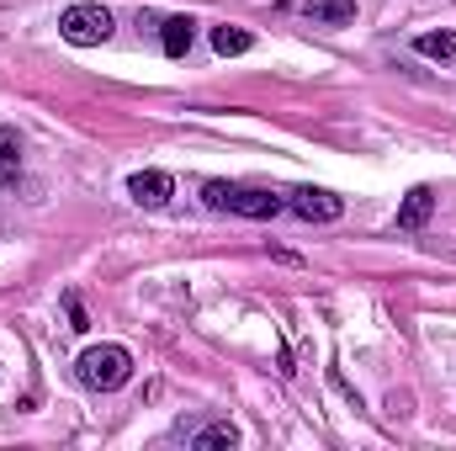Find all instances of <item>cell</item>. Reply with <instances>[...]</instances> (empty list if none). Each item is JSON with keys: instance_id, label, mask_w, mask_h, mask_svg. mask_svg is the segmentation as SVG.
<instances>
[{"instance_id": "1", "label": "cell", "mask_w": 456, "mask_h": 451, "mask_svg": "<svg viewBox=\"0 0 456 451\" xmlns=\"http://www.w3.org/2000/svg\"><path fill=\"white\" fill-rule=\"evenodd\" d=\"M202 202L213 213H233V218H276L287 208L276 192H265V186H233V181H208Z\"/></svg>"}, {"instance_id": "2", "label": "cell", "mask_w": 456, "mask_h": 451, "mask_svg": "<svg viewBox=\"0 0 456 451\" xmlns=\"http://www.w3.org/2000/svg\"><path fill=\"white\" fill-rule=\"evenodd\" d=\"M75 377L91 388V393H117L127 377H133V356L122 345H91L80 361H75Z\"/></svg>"}, {"instance_id": "3", "label": "cell", "mask_w": 456, "mask_h": 451, "mask_svg": "<svg viewBox=\"0 0 456 451\" xmlns=\"http://www.w3.org/2000/svg\"><path fill=\"white\" fill-rule=\"evenodd\" d=\"M59 37L75 43V48H96V43L112 37V11L107 5H69L59 16Z\"/></svg>"}, {"instance_id": "4", "label": "cell", "mask_w": 456, "mask_h": 451, "mask_svg": "<svg viewBox=\"0 0 456 451\" xmlns=\"http://www.w3.org/2000/svg\"><path fill=\"white\" fill-rule=\"evenodd\" d=\"M287 208H292L303 224H335V218L345 213V202L335 197V192H324V186H297Z\"/></svg>"}, {"instance_id": "5", "label": "cell", "mask_w": 456, "mask_h": 451, "mask_svg": "<svg viewBox=\"0 0 456 451\" xmlns=\"http://www.w3.org/2000/svg\"><path fill=\"white\" fill-rule=\"evenodd\" d=\"M127 197H133L138 208H165V202L175 197V181H170L165 170H138V176H127Z\"/></svg>"}, {"instance_id": "6", "label": "cell", "mask_w": 456, "mask_h": 451, "mask_svg": "<svg viewBox=\"0 0 456 451\" xmlns=\"http://www.w3.org/2000/svg\"><path fill=\"white\" fill-rule=\"evenodd\" d=\"M303 16L314 27H350L355 21V0H303Z\"/></svg>"}, {"instance_id": "7", "label": "cell", "mask_w": 456, "mask_h": 451, "mask_svg": "<svg viewBox=\"0 0 456 451\" xmlns=\"http://www.w3.org/2000/svg\"><path fill=\"white\" fill-rule=\"evenodd\" d=\"M430 213H436V192H430V186H414V192L403 197V208H398V228H425Z\"/></svg>"}, {"instance_id": "8", "label": "cell", "mask_w": 456, "mask_h": 451, "mask_svg": "<svg viewBox=\"0 0 456 451\" xmlns=\"http://www.w3.org/2000/svg\"><path fill=\"white\" fill-rule=\"evenodd\" d=\"M191 37H197V21H191V16H165V27H159V43H165V53H170V59L191 53Z\"/></svg>"}, {"instance_id": "9", "label": "cell", "mask_w": 456, "mask_h": 451, "mask_svg": "<svg viewBox=\"0 0 456 451\" xmlns=\"http://www.w3.org/2000/svg\"><path fill=\"white\" fill-rule=\"evenodd\" d=\"M16 176H21V133L16 127H0V181L16 186Z\"/></svg>"}, {"instance_id": "10", "label": "cell", "mask_w": 456, "mask_h": 451, "mask_svg": "<svg viewBox=\"0 0 456 451\" xmlns=\"http://www.w3.org/2000/svg\"><path fill=\"white\" fill-rule=\"evenodd\" d=\"M213 48H218V53H224V59H239V53H249V48H255V37H249V32H244V27H213Z\"/></svg>"}, {"instance_id": "11", "label": "cell", "mask_w": 456, "mask_h": 451, "mask_svg": "<svg viewBox=\"0 0 456 451\" xmlns=\"http://www.w3.org/2000/svg\"><path fill=\"white\" fill-rule=\"evenodd\" d=\"M414 48H419L425 59H441V64H446V59H456V32H419Z\"/></svg>"}, {"instance_id": "12", "label": "cell", "mask_w": 456, "mask_h": 451, "mask_svg": "<svg viewBox=\"0 0 456 451\" xmlns=\"http://www.w3.org/2000/svg\"><path fill=\"white\" fill-rule=\"evenodd\" d=\"M197 447H202V451H218V447H239V425H228V420H218V425H208V430L197 436Z\"/></svg>"}, {"instance_id": "13", "label": "cell", "mask_w": 456, "mask_h": 451, "mask_svg": "<svg viewBox=\"0 0 456 451\" xmlns=\"http://www.w3.org/2000/svg\"><path fill=\"white\" fill-rule=\"evenodd\" d=\"M69 330H91V324H86V308H80L75 298H69Z\"/></svg>"}]
</instances>
